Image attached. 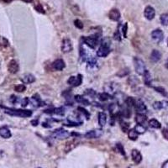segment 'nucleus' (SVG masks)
I'll return each instance as SVG.
<instances>
[{
    "mask_svg": "<svg viewBox=\"0 0 168 168\" xmlns=\"http://www.w3.org/2000/svg\"><path fill=\"white\" fill-rule=\"evenodd\" d=\"M165 67H166V69H168V59L166 60V63H165Z\"/></svg>",
    "mask_w": 168,
    "mask_h": 168,
    "instance_id": "nucleus-50",
    "label": "nucleus"
},
{
    "mask_svg": "<svg viewBox=\"0 0 168 168\" xmlns=\"http://www.w3.org/2000/svg\"><path fill=\"white\" fill-rule=\"evenodd\" d=\"M66 67V64L62 59H57L52 63V68L55 71H62Z\"/></svg>",
    "mask_w": 168,
    "mask_h": 168,
    "instance_id": "nucleus-13",
    "label": "nucleus"
},
{
    "mask_svg": "<svg viewBox=\"0 0 168 168\" xmlns=\"http://www.w3.org/2000/svg\"><path fill=\"white\" fill-rule=\"evenodd\" d=\"M117 148L118 150H119V151L120 152L121 154L123 155H125V152H124V147H123V145L121 144H117Z\"/></svg>",
    "mask_w": 168,
    "mask_h": 168,
    "instance_id": "nucleus-42",
    "label": "nucleus"
},
{
    "mask_svg": "<svg viewBox=\"0 0 168 168\" xmlns=\"http://www.w3.org/2000/svg\"><path fill=\"white\" fill-rule=\"evenodd\" d=\"M64 108H50V109H46V111H44V113L46 114H60L62 115L64 114Z\"/></svg>",
    "mask_w": 168,
    "mask_h": 168,
    "instance_id": "nucleus-21",
    "label": "nucleus"
},
{
    "mask_svg": "<svg viewBox=\"0 0 168 168\" xmlns=\"http://www.w3.org/2000/svg\"><path fill=\"white\" fill-rule=\"evenodd\" d=\"M103 134H104V131L97 129V130H89L84 134V136L87 139H97V138H100Z\"/></svg>",
    "mask_w": 168,
    "mask_h": 168,
    "instance_id": "nucleus-7",
    "label": "nucleus"
},
{
    "mask_svg": "<svg viewBox=\"0 0 168 168\" xmlns=\"http://www.w3.org/2000/svg\"><path fill=\"white\" fill-rule=\"evenodd\" d=\"M54 138L58 139V140H64V139H67L71 135V134L66 130L63 129H58L57 130H55L52 133Z\"/></svg>",
    "mask_w": 168,
    "mask_h": 168,
    "instance_id": "nucleus-6",
    "label": "nucleus"
},
{
    "mask_svg": "<svg viewBox=\"0 0 168 168\" xmlns=\"http://www.w3.org/2000/svg\"><path fill=\"white\" fill-rule=\"evenodd\" d=\"M161 53L158 50H153L151 54V60L153 62H158L161 60Z\"/></svg>",
    "mask_w": 168,
    "mask_h": 168,
    "instance_id": "nucleus-22",
    "label": "nucleus"
},
{
    "mask_svg": "<svg viewBox=\"0 0 168 168\" xmlns=\"http://www.w3.org/2000/svg\"><path fill=\"white\" fill-rule=\"evenodd\" d=\"M131 157H132L133 161L136 164H140L142 161V155H141V152L135 149L132 150V151H131Z\"/></svg>",
    "mask_w": 168,
    "mask_h": 168,
    "instance_id": "nucleus-15",
    "label": "nucleus"
},
{
    "mask_svg": "<svg viewBox=\"0 0 168 168\" xmlns=\"http://www.w3.org/2000/svg\"><path fill=\"white\" fill-rule=\"evenodd\" d=\"M111 41L108 37L103 39L101 41L100 46L97 50V56L98 57H106L110 53Z\"/></svg>",
    "mask_w": 168,
    "mask_h": 168,
    "instance_id": "nucleus-1",
    "label": "nucleus"
},
{
    "mask_svg": "<svg viewBox=\"0 0 168 168\" xmlns=\"http://www.w3.org/2000/svg\"><path fill=\"white\" fill-rule=\"evenodd\" d=\"M21 81L23 82L24 84H31L35 82V77L34 75L30 73H27L25 75H24L22 78H21Z\"/></svg>",
    "mask_w": 168,
    "mask_h": 168,
    "instance_id": "nucleus-17",
    "label": "nucleus"
},
{
    "mask_svg": "<svg viewBox=\"0 0 168 168\" xmlns=\"http://www.w3.org/2000/svg\"><path fill=\"white\" fill-rule=\"evenodd\" d=\"M13 104H16L17 102L19 101V98L16 97V96H14V95H12L11 97H10V99H9Z\"/></svg>",
    "mask_w": 168,
    "mask_h": 168,
    "instance_id": "nucleus-43",
    "label": "nucleus"
},
{
    "mask_svg": "<svg viewBox=\"0 0 168 168\" xmlns=\"http://www.w3.org/2000/svg\"><path fill=\"white\" fill-rule=\"evenodd\" d=\"M38 168H41V167H38Z\"/></svg>",
    "mask_w": 168,
    "mask_h": 168,
    "instance_id": "nucleus-52",
    "label": "nucleus"
},
{
    "mask_svg": "<svg viewBox=\"0 0 168 168\" xmlns=\"http://www.w3.org/2000/svg\"><path fill=\"white\" fill-rule=\"evenodd\" d=\"M82 76L81 74H78L77 77L71 76L67 80V83L71 85L72 87H78L82 84Z\"/></svg>",
    "mask_w": 168,
    "mask_h": 168,
    "instance_id": "nucleus-8",
    "label": "nucleus"
},
{
    "mask_svg": "<svg viewBox=\"0 0 168 168\" xmlns=\"http://www.w3.org/2000/svg\"><path fill=\"white\" fill-rule=\"evenodd\" d=\"M0 136L3 139H9L12 136L11 131L7 126L0 127Z\"/></svg>",
    "mask_w": 168,
    "mask_h": 168,
    "instance_id": "nucleus-16",
    "label": "nucleus"
},
{
    "mask_svg": "<svg viewBox=\"0 0 168 168\" xmlns=\"http://www.w3.org/2000/svg\"><path fill=\"white\" fill-rule=\"evenodd\" d=\"M30 103V99H29V97H24V99H22L21 101V106L23 108H25Z\"/></svg>",
    "mask_w": 168,
    "mask_h": 168,
    "instance_id": "nucleus-40",
    "label": "nucleus"
},
{
    "mask_svg": "<svg viewBox=\"0 0 168 168\" xmlns=\"http://www.w3.org/2000/svg\"><path fill=\"white\" fill-rule=\"evenodd\" d=\"M154 89L155 91H156V92H158L159 93L162 94V95H163L164 97H168L167 92L165 90V88H163V87H155Z\"/></svg>",
    "mask_w": 168,
    "mask_h": 168,
    "instance_id": "nucleus-36",
    "label": "nucleus"
},
{
    "mask_svg": "<svg viewBox=\"0 0 168 168\" xmlns=\"http://www.w3.org/2000/svg\"><path fill=\"white\" fill-rule=\"evenodd\" d=\"M144 15L148 20H153L155 18V11L154 8H152L151 6L146 7V8L144 9Z\"/></svg>",
    "mask_w": 168,
    "mask_h": 168,
    "instance_id": "nucleus-12",
    "label": "nucleus"
},
{
    "mask_svg": "<svg viewBox=\"0 0 168 168\" xmlns=\"http://www.w3.org/2000/svg\"><path fill=\"white\" fill-rule=\"evenodd\" d=\"M161 168H168V160L167 161H165L164 163H163V165H162Z\"/></svg>",
    "mask_w": 168,
    "mask_h": 168,
    "instance_id": "nucleus-46",
    "label": "nucleus"
},
{
    "mask_svg": "<svg viewBox=\"0 0 168 168\" xmlns=\"http://www.w3.org/2000/svg\"><path fill=\"white\" fill-rule=\"evenodd\" d=\"M22 1H24V2H25V3H32L33 2V0H22Z\"/></svg>",
    "mask_w": 168,
    "mask_h": 168,
    "instance_id": "nucleus-49",
    "label": "nucleus"
},
{
    "mask_svg": "<svg viewBox=\"0 0 168 168\" xmlns=\"http://www.w3.org/2000/svg\"><path fill=\"white\" fill-rule=\"evenodd\" d=\"M134 66L135 71L137 72L139 75H144V71H146V67H145V64L139 57H134Z\"/></svg>",
    "mask_w": 168,
    "mask_h": 168,
    "instance_id": "nucleus-3",
    "label": "nucleus"
},
{
    "mask_svg": "<svg viewBox=\"0 0 168 168\" xmlns=\"http://www.w3.org/2000/svg\"><path fill=\"white\" fill-rule=\"evenodd\" d=\"M61 50L63 53H68L72 50V44L69 39H64L61 43Z\"/></svg>",
    "mask_w": 168,
    "mask_h": 168,
    "instance_id": "nucleus-9",
    "label": "nucleus"
},
{
    "mask_svg": "<svg viewBox=\"0 0 168 168\" xmlns=\"http://www.w3.org/2000/svg\"><path fill=\"white\" fill-rule=\"evenodd\" d=\"M167 46H168V39H167Z\"/></svg>",
    "mask_w": 168,
    "mask_h": 168,
    "instance_id": "nucleus-51",
    "label": "nucleus"
},
{
    "mask_svg": "<svg viewBox=\"0 0 168 168\" xmlns=\"http://www.w3.org/2000/svg\"><path fill=\"white\" fill-rule=\"evenodd\" d=\"M144 83L146 86H149V87H151V82H152V77H151V72L149 71L148 70H146L144 71Z\"/></svg>",
    "mask_w": 168,
    "mask_h": 168,
    "instance_id": "nucleus-23",
    "label": "nucleus"
},
{
    "mask_svg": "<svg viewBox=\"0 0 168 168\" xmlns=\"http://www.w3.org/2000/svg\"><path fill=\"white\" fill-rule=\"evenodd\" d=\"M114 39L116 40H121V34L119 32V30H118L114 35Z\"/></svg>",
    "mask_w": 168,
    "mask_h": 168,
    "instance_id": "nucleus-41",
    "label": "nucleus"
},
{
    "mask_svg": "<svg viewBox=\"0 0 168 168\" xmlns=\"http://www.w3.org/2000/svg\"><path fill=\"white\" fill-rule=\"evenodd\" d=\"M4 112L6 114H9L11 116L20 118H28L32 115V111L30 110H23V109H14V108H3Z\"/></svg>",
    "mask_w": 168,
    "mask_h": 168,
    "instance_id": "nucleus-2",
    "label": "nucleus"
},
{
    "mask_svg": "<svg viewBox=\"0 0 168 168\" xmlns=\"http://www.w3.org/2000/svg\"><path fill=\"white\" fill-rule=\"evenodd\" d=\"M2 1H3V2H4V3H11V2H12L13 0H2Z\"/></svg>",
    "mask_w": 168,
    "mask_h": 168,
    "instance_id": "nucleus-48",
    "label": "nucleus"
},
{
    "mask_svg": "<svg viewBox=\"0 0 168 168\" xmlns=\"http://www.w3.org/2000/svg\"><path fill=\"white\" fill-rule=\"evenodd\" d=\"M9 46V40H7L6 38H4V37L0 36V46L1 47H8Z\"/></svg>",
    "mask_w": 168,
    "mask_h": 168,
    "instance_id": "nucleus-34",
    "label": "nucleus"
},
{
    "mask_svg": "<svg viewBox=\"0 0 168 168\" xmlns=\"http://www.w3.org/2000/svg\"><path fill=\"white\" fill-rule=\"evenodd\" d=\"M108 17L113 21H118L120 19V12L117 9H113L110 10V12L108 13Z\"/></svg>",
    "mask_w": 168,
    "mask_h": 168,
    "instance_id": "nucleus-18",
    "label": "nucleus"
},
{
    "mask_svg": "<svg viewBox=\"0 0 168 168\" xmlns=\"http://www.w3.org/2000/svg\"><path fill=\"white\" fill-rule=\"evenodd\" d=\"M129 73H130V71H129V69H128V68H124V69H122V70L119 71L117 73V75L119 76V77H124V76H126V75H128Z\"/></svg>",
    "mask_w": 168,
    "mask_h": 168,
    "instance_id": "nucleus-37",
    "label": "nucleus"
},
{
    "mask_svg": "<svg viewBox=\"0 0 168 168\" xmlns=\"http://www.w3.org/2000/svg\"><path fill=\"white\" fill-rule=\"evenodd\" d=\"M31 124H33L34 126H36L37 124H39V121L37 120V119H36V120H32V121H31Z\"/></svg>",
    "mask_w": 168,
    "mask_h": 168,
    "instance_id": "nucleus-47",
    "label": "nucleus"
},
{
    "mask_svg": "<svg viewBox=\"0 0 168 168\" xmlns=\"http://www.w3.org/2000/svg\"><path fill=\"white\" fill-rule=\"evenodd\" d=\"M138 136H139V134L135 131L134 129H131V130H128V137L131 141H136Z\"/></svg>",
    "mask_w": 168,
    "mask_h": 168,
    "instance_id": "nucleus-26",
    "label": "nucleus"
},
{
    "mask_svg": "<svg viewBox=\"0 0 168 168\" xmlns=\"http://www.w3.org/2000/svg\"><path fill=\"white\" fill-rule=\"evenodd\" d=\"M149 125L153 129H161V124L155 119H151V120L149 121Z\"/></svg>",
    "mask_w": 168,
    "mask_h": 168,
    "instance_id": "nucleus-27",
    "label": "nucleus"
},
{
    "mask_svg": "<svg viewBox=\"0 0 168 168\" xmlns=\"http://www.w3.org/2000/svg\"><path fill=\"white\" fill-rule=\"evenodd\" d=\"M123 35L124 37H126L127 35V24H125L123 27Z\"/></svg>",
    "mask_w": 168,
    "mask_h": 168,
    "instance_id": "nucleus-45",
    "label": "nucleus"
},
{
    "mask_svg": "<svg viewBox=\"0 0 168 168\" xmlns=\"http://www.w3.org/2000/svg\"><path fill=\"white\" fill-rule=\"evenodd\" d=\"M162 134H163L165 139L168 140V129H163L162 130Z\"/></svg>",
    "mask_w": 168,
    "mask_h": 168,
    "instance_id": "nucleus-44",
    "label": "nucleus"
},
{
    "mask_svg": "<svg viewBox=\"0 0 168 168\" xmlns=\"http://www.w3.org/2000/svg\"><path fill=\"white\" fill-rule=\"evenodd\" d=\"M135 131L137 132L138 134H144V132L146 131V128L144 127L143 124H136V126L134 128Z\"/></svg>",
    "mask_w": 168,
    "mask_h": 168,
    "instance_id": "nucleus-29",
    "label": "nucleus"
},
{
    "mask_svg": "<svg viewBox=\"0 0 168 168\" xmlns=\"http://www.w3.org/2000/svg\"><path fill=\"white\" fill-rule=\"evenodd\" d=\"M99 99H100L101 101H103V102H105V101H108V99H110V98H112V96H111L110 94L107 93H100L99 95Z\"/></svg>",
    "mask_w": 168,
    "mask_h": 168,
    "instance_id": "nucleus-30",
    "label": "nucleus"
},
{
    "mask_svg": "<svg viewBox=\"0 0 168 168\" xmlns=\"http://www.w3.org/2000/svg\"><path fill=\"white\" fill-rule=\"evenodd\" d=\"M74 98H75L76 102H77L78 104H84V105H89V104H90L89 101L87 100L86 97H84L83 96H82V95H76Z\"/></svg>",
    "mask_w": 168,
    "mask_h": 168,
    "instance_id": "nucleus-24",
    "label": "nucleus"
},
{
    "mask_svg": "<svg viewBox=\"0 0 168 168\" xmlns=\"http://www.w3.org/2000/svg\"><path fill=\"white\" fill-rule=\"evenodd\" d=\"M128 82L129 84L130 85V86H135V85H137L139 82H140V81L138 80V78L136 77H134V76H132L129 78V80H128Z\"/></svg>",
    "mask_w": 168,
    "mask_h": 168,
    "instance_id": "nucleus-32",
    "label": "nucleus"
},
{
    "mask_svg": "<svg viewBox=\"0 0 168 168\" xmlns=\"http://www.w3.org/2000/svg\"><path fill=\"white\" fill-rule=\"evenodd\" d=\"M20 67L19 64L15 60H11L8 64V71L11 74H15L19 71Z\"/></svg>",
    "mask_w": 168,
    "mask_h": 168,
    "instance_id": "nucleus-11",
    "label": "nucleus"
},
{
    "mask_svg": "<svg viewBox=\"0 0 168 168\" xmlns=\"http://www.w3.org/2000/svg\"><path fill=\"white\" fill-rule=\"evenodd\" d=\"M83 42L91 49H95L98 45V39L95 36H86L82 38Z\"/></svg>",
    "mask_w": 168,
    "mask_h": 168,
    "instance_id": "nucleus-4",
    "label": "nucleus"
},
{
    "mask_svg": "<svg viewBox=\"0 0 168 168\" xmlns=\"http://www.w3.org/2000/svg\"><path fill=\"white\" fill-rule=\"evenodd\" d=\"M77 110L79 111V112H81L82 114H83L84 115L86 116V118H87V119H89V118H90V114H89L84 108L78 107L77 108Z\"/></svg>",
    "mask_w": 168,
    "mask_h": 168,
    "instance_id": "nucleus-38",
    "label": "nucleus"
},
{
    "mask_svg": "<svg viewBox=\"0 0 168 168\" xmlns=\"http://www.w3.org/2000/svg\"><path fill=\"white\" fill-rule=\"evenodd\" d=\"M147 120V117L146 115H144V114H138L136 116H135V121L136 123L139 124H144Z\"/></svg>",
    "mask_w": 168,
    "mask_h": 168,
    "instance_id": "nucleus-25",
    "label": "nucleus"
},
{
    "mask_svg": "<svg viewBox=\"0 0 168 168\" xmlns=\"http://www.w3.org/2000/svg\"><path fill=\"white\" fill-rule=\"evenodd\" d=\"M74 24H75V26L77 27V28H78L79 30L83 29V24H82V22L80 20H74Z\"/></svg>",
    "mask_w": 168,
    "mask_h": 168,
    "instance_id": "nucleus-39",
    "label": "nucleus"
},
{
    "mask_svg": "<svg viewBox=\"0 0 168 168\" xmlns=\"http://www.w3.org/2000/svg\"><path fill=\"white\" fill-rule=\"evenodd\" d=\"M119 124H120L121 130H123V132H127L129 130V127H130V124L126 123L125 121L120 119L119 120Z\"/></svg>",
    "mask_w": 168,
    "mask_h": 168,
    "instance_id": "nucleus-31",
    "label": "nucleus"
},
{
    "mask_svg": "<svg viewBox=\"0 0 168 168\" xmlns=\"http://www.w3.org/2000/svg\"><path fill=\"white\" fill-rule=\"evenodd\" d=\"M125 104H126V107L129 108H131L132 107H134V99L133 97H128L125 100Z\"/></svg>",
    "mask_w": 168,
    "mask_h": 168,
    "instance_id": "nucleus-33",
    "label": "nucleus"
},
{
    "mask_svg": "<svg viewBox=\"0 0 168 168\" xmlns=\"http://www.w3.org/2000/svg\"><path fill=\"white\" fill-rule=\"evenodd\" d=\"M97 121H98V124L101 127H104V125L107 123V115L104 112H100L97 116Z\"/></svg>",
    "mask_w": 168,
    "mask_h": 168,
    "instance_id": "nucleus-20",
    "label": "nucleus"
},
{
    "mask_svg": "<svg viewBox=\"0 0 168 168\" xmlns=\"http://www.w3.org/2000/svg\"><path fill=\"white\" fill-rule=\"evenodd\" d=\"M168 107V101H156L153 104V108L155 110H160L161 108H166Z\"/></svg>",
    "mask_w": 168,
    "mask_h": 168,
    "instance_id": "nucleus-19",
    "label": "nucleus"
},
{
    "mask_svg": "<svg viewBox=\"0 0 168 168\" xmlns=\"http://www.w3.org/2000/svg\"><path fill=\"white\" fill-rule=\"evenodd\" d=\"M151 39L156 44L161 43L164 39V33L160 29H155L151 32Z\"/></svg>",
    "mask_w": 168,
    "mask_h": 168,
    "instance_id": "nucleus-5",
    "label": "nucleus"
},
{
    "mask_svg": "<svg viewBox=\"0 0 168 168\" xmlns=\"http://www.w3.org/2000/svg\"><path fill=\"white\" fill-rule=\"evenodd\" d=\"M160 20L162 25L168 26V13H162L160 17Z\"/></svg>",
    "mask_w": 168,
    "mask_h": 168,
    "instance_id": "nucleus-28",
    "label": "nucleus"
},
{
    "mask_svg": "<svg viewBox=\"0 0 168 168\" xmlns=\"http://www.w3.org/2000/svg\"><path fill=\"white\" fill-rule=\"evenodd\" d=\"M30 103L34 108H38L44 105V103L40 100V96L38 94H35L33 97H31V99L30 100Z\"/></svg>",
    "mask_w": 168,
    "mask_h": 168,
    "instance_id": "nucleus-14",
    "label": "nucleus"
},
{
    "mask_svg": "<svg viewBox=\"0 0 168 168\" xmlns=\"http://www.w3.org/2000/svg\"><path fill=\"white\" fill-rule=\"evenodd\" d=\"M25 90H26V87L24 84H19L14 87V91H16L17 93H23Z\"/></svg>",
    "mask_w": 168,
    "mask_h": 168,
    "instance_id": "nucleus-35",
    "label": "nucleus"
},
{
    "mask_svg": "<svg viewBox=\"0 0 168 168\" xmlns=\"http://www.w3.org/2000/svg\"><path fill=\"white\" fill-rule=\"evenodd\" d=\"M134 107L135 108V109L137 112H139L140 114H143L144 112L146 111L147 108L145 106V104L141 99H137V100H134Z\"/></svg>",
    "mask_w": 168,
    "mask_h": 168,
    "instance_id": "nucleus-10",
    "label": "nucleus"
}]
</instances>
